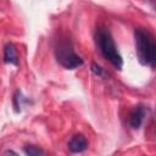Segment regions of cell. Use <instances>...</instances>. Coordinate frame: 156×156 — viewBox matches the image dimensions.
Returning <instances> with one entry per match:
<instances>
[{
	"label": "cell",
	"mask_w": 156,
	"mask_h": 156,
	"mask_svg": "<svg viewBox=\"0 0 156 156\" xmlns=\"http://www.w3.org/2000/svg\"><path fill=\"white\" fill-rule=\"evenodd\" d=\"M90 69H91V72L95 74V76H98V77H101V78H105V77H107V73L105 72V69L101 67V66H99L98 63H91L90 65Z\"/></svg>",
	"instance_id": "9c48e42d"
},
{
	"label": "cell",
	"mask_w": 156,
	"mask_h": 156,
	"mask_svg": "<svg viewBox=\"0 0 156 156\" xmlns=\"http://www.w3.org/2000/svg\"><path fill=\"white\" fill-rule=\"evenodd\" d=\"M4 62L10 63V65H18V55L16 46L12 43H7L4 46Z\"/></svg>",
	"instance_id": "8992f818"
},
{
	"label": "cell",
	"mask_w": 156,
	"mask_h": 156,
	"mask_svg": "<svg viewBox=\"0 0 156 156\" xmlns=\"http://www.w3.org/2000/svg\"><path fill=\"white\" fill-rule=\"evenodd\" d=\"M95 41L96 45L102 54V56L117 69H121L123 66V58L115 44V40L112 38L111 32L104 27L99 26L95 30Z\"/></svg>",
	"instance_id": "7a4b0ae2"
},
{
	"label": "cell",
	"mask_w": 156,
	"mask_h": 156,
	"mask_svg": "<svg viewBox=\"0 0 156 156\" xmlns=\"http://www.w3.org/2000/svg\"><path fill=\"white\" fill-rule=\"evenodd\" d=\"M134 43L139 62L143 66L154 67L156 61V44L152 34L145 28H135Z\"/></svg>",
	"instance_id": "6da1fadb"
},
{
	"label": "cell",
	"mask_w": 156,
	"mask_h": 156,
	"mask_svg": "<svg viewBox=\"0 0 156 156\" xmlns=\"http://www.w3.org/2000/svg\"><path fill=\"white\" fill-rule=\"evenodd\" d=\"M55 58L66 69H74L83 65V58L76 54L71 40L61 39L55 46Z\"/></svg>",
	"instance_id": "3957f363"
},
{
	"label": "cell",
	"mask_w": 156,
	"mask_h": 156,
	"mask_svg": "<svg viewBox=\"0 0 156 156\" xmlns=\"http://www.w3.org/2000/svg\"><path fill=\"white\" fill-rule=\"evenodd\" d=\"M29 100L23 96V94L20 91V90H16L15 94H13V98H12V104H13V107H15V112L16 113H20L22 111V106L24 104H28Z\"/></svg>",
	"instance_id": "52a82bcc"
},
{
	"label": "cell",
	"mask_w": 156,
	"mask_h": 156,
	"mask_svg": "<svg viewBox=\"0 0 156 156\" xmlns=\"http://www.w3.org/2000/svg\"><path fill=\"white\" fill-rule=\"evenodd\" d=\"M67 146H68V150L71 152H73V154L83 152V151H85L88 149V140L83 134L78 133V134H74L69 139Z\"/></svg>",
	"instance_id": "5b68a950"
},
{
	"label": "cell",
	"mask_w": 156,
	"mask_h": 156,
	"mask_svg": "<svg viewBox=\"0 0 156 156\" xmlns=\"http://www.w3.org/2000/svg\"><path fill=\"white\" fill-rule=\"evenodd\" d=\"M150 1H151V2H154V1H155V0H150Z\"/></svg>",
	"instance_id": "8fae6325"
},
{
	"label": "cell",
	"mask_w": 156,
	"mask_h": 156,
	"mask_svg": "<svg viewBox=\"0 0 156 156\" xmlns=\"http://www.w3.org/2000/svg\"><path fill=\"white\" fill-rule=\"evenodd\" d=\"M23 151L28 156H41V155L45 154L44 150H41L40 147L34 146V145H27V146H24L23 147Z\"/></svg>",
	"instance_id": "ba28073f"
},
{
	"label": "cell",
	"mask_w": 156,
	"mask_h": 156,
	"mask_svg": "<svg viewBox=\"0 0 156 156\" xmlns=\"http://www.w3.org/2000/svg\"><path fill=\"white\" fill-rule=\"evenodd\" d=\"M149 113V107L145 106V105H138L135 106L130 115H129V124L133 129H139L140 126L143 124L145 117L147 116Z\"/></svg>",
	"instance_id": "277c9868"
},
{
	"label": "cell",
	"mask_w": 156,
	"mask_h": 156,
	"mask_svg": "<svg viewBox=\"0 0 156 156\" xmlns=\"http://www.w3.org/2000/svg\"><path fill=\"white\" fill-rule=\"evenodd\" d=\"M7 154H12V155H17V152H15V151H12V150H6V151H4V155H7Z\"/></svg>",
	"instance_id": "30bf717a"
}]
</instances>
